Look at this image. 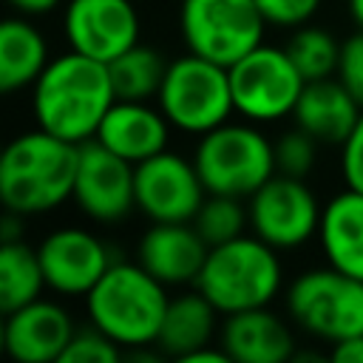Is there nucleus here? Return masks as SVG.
Returning a JSON list of instances; mask_svg holds the SVG:
<instances>
[{
    "label": "nucleus",
    "instance_id": "obj_7",
    "mask_svg": "<svg viewBox=\"0 0 363 363\" xmlns=\"http://www.w3.org/2000/svg\"><path fill=\"white\" fill-rule=\"evenodd\" d=\"M173 130L184 136H204L235 116L230 71L207 57L184 51L167 62L162 88L153 99Z\"/></svg>",
    "mask_w": 363,
    "mask_h": 363
},
{
    "label": "nucleus",
    "instance_id": "obj_20",
    "mask_svg": "<svg viewBox=\"0 0 363 363\" xmlns=\"http://www.w3.org/2000/svg\"><path fill=\"white\" fill-rule=\"evenodd\" d=\"M318 247L323 261L363 281V193L346 187L332 193L320 210Z\"/></svg>",
    "mask_w": 363,
    "mask_h": 363
},
{
    "label": "nucleus",
    "instance_id": "obj_28",
    "mask_svg": "<svg viewBox=\"0 0 363 363\" xmlns=\"http://www.w3.org/2000/svg\"><path fill=\"white\" fill-rule=\"evenodd\" d=\"M119 357H125V349L119 346V343H113L105 332H99L96 326H82V329H77L74 332V337H71V343L65 346V352H62V360L60 363H82V360H99V363H113V360H119Z\"/></svg>",
    "mask_w": 363,
    "mask_h": 363
},
{
    "label": "nucleus",
    "instance_id": "obj_29",
    "mask_svg": "<svg viewBox=\"0 0 363 363\" xmlns=\"http://www.w3.org/2000/svg\"><path fill=\"white\" fill-rule=\"evenodd\" d=\"M255 6L264 14L267 26L292 31L303 23H312L323 0H255Z\"/></svg>",
    "mask_w": 363,
    "mask_h": 363
},
{
    "label": "nucleus",
    "instance_id": "obj_18",
    "mask_svg": "<svg viewBox=\"0 0 363 363\" xmlns=\"http://www.w3.org/2000/svg\"><path fill=\"white\" fill-rule=\"evenodd\" d=\"M170 136L173 125L167 122L159 105H150L147 99H116L99 122L94 139L116 156L128 159L130 164H139L167 150Z\"/></svg>",
    "mask_w": 363,
    "mask_h": 363
},
{
    "label": "nucleus",
    "instance_id": "obj_2",
    "mask_svg": "<svg viewBox=\"0 0 363 363\" xmlns=\"http://www.w3.org/2000/svg\"><path fill=\"white\" fill-rule=\"evenodd\" d=\"M79 145L43 128L17 133L0 156L3 207L26 218L60 210L74 196Z\"/></svg>",
    "mask_w": 363,
    "mask_h": 363
},
{
    "label": "nucleus",
    "instance_id": "obj_16",
    "mask_svg": "<svg viewBox=\"0 0 363 363\" xmlns=\"http://www.w3.org/2000/svg\"><path fill=\"white\" fill-rule=\"evenodd\" d=\"M218 346L235 363H286L298 352V329L286 312L255 306L224 315Z\"/></svg>",
    "mask_w": 363,
    "mask_h": 363
},
{
    "label": "nucleus",
    "instance_id": "obj_11",
    "mask_svg": "<svg viewBox=\"0 0 363 363\" xmlns=\"http://www.w3.org/2000/svg\"><path fill=\"white\" fill-rule=\"evenodd\" d=\"M45 286L57 298H85L116 261L111 244L82 224L48 230L37 241Z\"/></svg>",
    "mask_w": 363,
    "mask_h": 363
},
{
    "label": "nucleus",
    "instance_id": "obj_34",
    "mask_svg": "<svg viewBox=\"0 0 363 363\" xmlns=\"http://www.w3.org/2000/svg\"><path fill=\"white\" fill-rule=\"evenodd\" d=\"M0 238L3 241H20V238H26V216L6 210V218H3V227H0Z\"/></svg>",
    "mask_w": 363,
    "mask_h": 363
},
{
    "label": "nucleus",
    "instance_id": "obj_13",
    "mask_svg": "<svg viewBox=\"0 0 363 363\" xmlns=\"http://www.w3.org/2000/svg\"><path fill=\"white\" fill-rule=\"evenodd\" d=\"M60 28L71 51L111 62L142 40V14L133 0H65Z\"/></svg>",
    "mask_w": 363,
    "mask_h": 363
},
{
    "label": "nucleus",
    "instance_id": "obj_22",
    "mask_svg": "<svg viewBox=\"0 0 363 363\" xmlns=\"http://www.w3.org/2000/svg\"><path fill=\"white\" fill-rule=\"evenodd\" d=\"M48 62L51 45L34 17H6L0 26V91L11 96L31 88Z\"/></svg>",
    "mask_w": 363,
    "mask_h": 363
},
{
    "label": "nucleus",
    "instance_id": "obj_5",
    "mask_svg": "<svg viewBox=\"0 0 363 363\" xmlns=\"http://www.w3.org/2000/svg\"><path fill=\"white\" fill-rule=\"evenodd\" d=\"M190 156L207 193L250 199L278 173L275 139L267 136L264 125L247 122L241 116H233L199 136Z\"/></svg>",
    "mask_w": 363,
    "mask_h": 363
},
{
    "label": "nucleus",
    "instance_id": "obj_21",
    "mask_svg": "<svg viewBox=\"0 0 363 363\" xmlns=\"http://www.w3.org/2000/svg\"><path fill=\"white\" fill-rule=\"evenodd\" d=\"M218 318L224 315L207 301V295L199 286H184L167 301V312L156 337L159 352L184 360L196 349L218 343V329H221Z\"/></svg>",
    "mask_w": 363,
    "mask_h": 363
},
{
    "label": "nucleus",
    "instance_id": "obj_8",
    "mask_svg": "<svg viewBox=\"0 0 363 363\" xmlns=\"http://www.w3.org/2000/svg\"><path fill=\"white\" fill-rule=\"evenodd\" d=\"M227 71L235 116L255 125H278L284 119H292L306 79L284 45H272L264 40L250 54L235 60Z\"/></svg>",
    "mask_w": 363,
    "mask_h": 363
},
{
    "label": "nucleus",
    "instance_id": "obj_32",
    "mask_svg": "<svg viewBox=\"0 0 363 363\" xmlns=\"http://www.w3.org/2000/svg\"><path fill=\"white\" fill-rule=\"evenodd\" d=\"M329 360L335 363H363V332L337 340L335 346H329Z\"/></svg>",
    "mask_w": 363,
    "mask_h": 363
},
{
    "label": "nucleus",
    "instance_id": "obj_23",
    "mask_svg": "<svg viewBox=\"0 0 363 363\" xmlns=\"http://www.w3.org/2000/svg\"><path fill=\"white\" fill-rule=\"evenodd\" d=\"M45 275L37 255V244L20 241H3L0 247V309L14 312L43 295Z\"/></svg>",
    "mask_w": 363,
    "mask_h": 363
},
{
    "label": "nucleus",
    "instance_id": "obj_24",
    "mask_svg": "<svg viewBox=\"0 0 363 363\" xmlns=\"http://www.w3.org/2000/svg\"><path fill=\"white\" fill-rule=\"evenodd\" d=\"M167 57L150 45V43H136L128 51H122L116 60L108 62L111 79L116 88L119 99H156L164 71H167Z\"/></svg>",
    "mask_w": 363,
    "mask_h": 363
},
{
    "label": "nucleus",
    "instance_id": "obj_3",
    "mask_svg": "<svg viewBox=\"0 0 363 363\" xmlns=\"http://www.w3.org/2000/svg\"><path fill=\"white\" fill-rule=\"evenodd\" d=\"M167 289L170 286L153 278L136 258H116L96 286L82 298L85 318L113 343H119L125 354L139 346H156L170 301Z\"/></svg>",
    "mask_w": 363,
    "mask_h": 363
},
{
    "label": "nucleus",
    "instance_id": "obj_6",
    "mask_svg": "<svg viewBox=\"0 0 363 363\" xmlns=\"http://www.w3.org/2000/svg\"><path fill=\"white\" fill-rule=\"evenodd\" d=\"M284 312L301 335L335 346L363 332V281L329 264L306 267L286 281Z\"/></svg>",
    "mask_w": 363,
    "mask_h": 363
},
{
    "label": "nucleus",
    "instance_id": "obj_17",
    "mask_svg": "<svg viewBox=\"0 0 363 363\" xmlns=\"http://www.w3.org/2000/svg\"><path fill=\"white\" fill-rule=\"evenodd\" d=\"M210 244L193 221H150L136 241V261L164 286H196Z\"/></svg>",
    "mask_w": 363,
    "mask_h": 363
},
{
    "label": "nucleus",
    "instance_id": "obj_25",
    "mask_svg": "<svg viewBox=\"0 0 363 363\" xmlns=\"http://www.w3.org/2000/svg\"><path fill=\"white\" fill-rule=\"evenodd\" d=\"M284 48H286V54L292 57V62L298 65V71L303 74L306 82L335 77V71H337L340 40L318 23H303V26L292 28Z\"/></svg>",
    "mask_w": 363,
    "mask_h": 363
},
{
    "label": "nucleus",
    "instance_id": "obj_33",
    "mask_svg": "<svg viewBox=\"0 0 363 363\" xmlns=\"http://www.w3.org/2000/svg\"><path fill=\"white\" fill-rule=\"evenodd\" d=\"M9 6L17 14H26V17H45L57 9H62L65 0H9Z\"/></svg>",
    "mask_w": 363,
    "mask_h": 363
},
{
    "label": "nucleus",
    "instance_id": "obj_15",
    "mask_svg": "<svg viewBox=\"0 0 363 363\" xmlns=\"http://www.w3.org/2000/svg\"><path fill=\"white\" fill-rule=\"evenodd\" d=\"M71 309L57 298H37L3 320V346L14 363H60L77 332Z\"/></svg>",
    "mask_w": 363,
    "mask_h": 363
},
{
    "label": "nucleus",
    "instance_id": "obj_12",
    "mask_svg": "<svg viewBox=\"0 0 363 363\" xmlns=\"http://www.w3.org/2000/svg\"><path fill=\"white\" fill-rule=\"evenodd\" d=\"M71 201L94 221L113 227L136 210V164L116 156L96 139L79 145Z\"/></svg>",
    "mask_w": 363,
    "mask_h": 363
},
{
    "label": "nucleus",
    "instance_id": "obj_1",
    "mask_svg": "<svg viewBox=\"0 0 363 363\" xmlns=\"http://www.w3.org/2000/svg\"><path fill=\"white\" fill-rule=\"evenodd\" d=\"M28 91L34 125L74 145L91 142L108 108L119 99L108 62L71 48L54 54Z\"/></svg>",
    "mask_w": 363,
    "mask_h": 363
},
{
    "label": "nucleus",
    "instance_id": "obj_27",
    "mask_svg": "<svg viewBox=\"0 0 363 363\" xmlns=\"http://www.w3.org/2000/svg\"><path fill=\"white\" fill-rule=\"evenodd\" d=\"M320 147L323 145L315 136H309L303 128H298L292 122L286 130H281L275 136V164H278V173L309 179V173L318 167Z\"/></svg>",
    "mask_w": 363,
    "mask_h": 363
},
{
    "label": "nucleus",
    "instance_id": "obj_35",
    "mask_svg": "<svg viewBox=\"0 0 363 363\" xmlns=\"http://www.w3.org/2000/svg\"><path fill=\"white\" fill-rule=\"evenodd\" d=\"M346 14L354 28H363V0H346Z\"/></svg>",
    "mask_w": 363,
    "mask_h": 363
},
{
    "label": "nucleus",
    "instance_id": "obj_4",
    "mask_svg": "<svg viewBox=\"0 0 363 363\" xmlns=\"http://www.w3.org/2000/svg\"><path fill=\"white\" fill-rule=\"evenodd\" d=\"M281 255L255 233H244L210 247L196 286L221 315L272 306L286 286Z\"/></svg>",
    "mask_w": 363,
    "mask_h": 363
},
{
    "label": "nucleus",
    "instance_id": "obj_10",
    "mask_svg": "<svg viewBox=\"0 0 363 363\" xmlns=\"http://www.w3.org/2000/svg\"><path fill=\"white\" fill-rule=\"evenodd\" d=\"M247 210L250 233L278 252H295L318 238L323 201L306 179L275 173L247 199Z\"/></svg>",
    "mask_w": 363,
    "mask_h": 363
},
{
    "label": "nucleus",
    "instance_id": "obj_30",
    "mask_svg": "<svg viewBox=\"0 0 363 363\" xmlns=\"http://www.w3.org/2000/svg\"><path fill=\"white\" fill-rule=\"evenodd\" d=\"M335 77L363 105V28H354L349 37L340 40V60Z\"/></svg>",
    "mask_w": 363,
    "mask_h": 363
},
{
    "label": "nucleus",
    "instance_id": "obj_14",
    "mask_svg": "<svg viewBox=\"0 0 363 363\" xmlns=\"http://www.w3.org/2000/svg\"><path fill=\"white\" fill-rule=\"evenodd\" d=\"M204 199L193 156L167 147L136 164V210L147 221H193Z\"/></svg>",
    "mask_w": 363,
    "mask_h": 363
},
{
    "label": "nucleus",
    "instance_id": "obj_26",
    "mask_svg": "<svg viewBox=\"0 0 363 363\" xmlns=\"http://www.w3.org/2000/svg\"><path fill=\"white\" fill-rule=\"evenodd\" d=\"M193 227L199 230V235L210 247L250 233L247 199L224 196V193H207V199L201 201L199 213L193 216Z\"/></svg>",
    "mask_w": 363,
    "mask_h": 363
},
{
    "label": "nucleus",
    "instance_id": "obj_9",
    "mask_svg": "<svg viewBox=\"0 0 363 363\" xmlns=\"http://www.w3.org/2000/svg\"><path fill=\"white\" fill-rule=\"evenodd\" d=\"M176 26L184 51L227 68L261 45L267 34L255 0H182Z\"/></svg>",
    "mask_w": 363,
    "mask_h": 363
},
{
    "label": "nucleus",
    "instance_id": "obj_31",
    "mask_svg": "<svg viewBox=\"0 0 363 363\" xmlns=\"http://www.w3.org/2000/svg\"><path fill=\"white\" fill-rule=\"evenodd\" d=\"M340 159H337V170L346 187H354L363 193V111L352 128V133L346 136V142L337 147Z\"/></svg>",
    "mask_w": 363,
    "mask_h": 363
},
{
    "label": "nucleus",
    "instance_id": "obj_19",
    "mask_svg": "<svg viewBox=\"0 0 363 363\" xmlns=\"http://www.w3.org/2000/svg\"><path fill=\"white\" fill-rule=\"evenodd\" d=\"M363 105L337 77L312 79L303 85V94L292 111V122L315 136L323 147H340L352 133Z\"/></svg>",
    "mask_w": 363,
    "mask_h": 363
}]
</instances>
